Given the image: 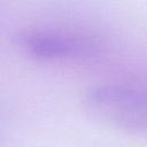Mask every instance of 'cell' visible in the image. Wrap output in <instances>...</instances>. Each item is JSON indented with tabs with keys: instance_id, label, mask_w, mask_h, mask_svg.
<instances>
[{
	"instance_id": "6da1fadb",
	"label": "cell",
	"mask_w": 147,
	"mask_h": 147,
	"mask_svg": "<svg viewBox=\"0 0 147 147\" xmlns=\"http://www.w3.org/2000/svg\"><path fill=\"white\" fill-rule=\"evenodd\" d=\"M86 111L121 130L147 133V93L121 85H96L84 95Z\"/></svg>"
},
{
	"instance_id": "7a4b0ae2",
	"label": "cell",
	"mask_w": 147,
	"mask_h": 147,
	"mask_svg": "<svg viewBox=\"0 0 147 147\" xmlns=\"http://www.w3.org/2000/svg\"><path fill=\"white\" fill-rule=\"evenodd\" d=\"M17 46L22 53L39 61L86 60L96 56L100 52L99 45L87 37L46 29L20 33Z\"/></svg>"
}]
</instances>
